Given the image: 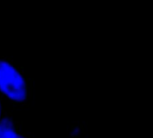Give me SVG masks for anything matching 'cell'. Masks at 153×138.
<instances>
[{
    "mask_svg": "<svg viewBox=\"0 0 153 138\" xmlns=\"http://www.w3.org/2000/svg\"><path fill=\"white\" fill-rule=\"evenodd\" d=\"M31 96L32 80L11 58L0 57V98L13 105L28 106Z\"/></svg>",
    "mask_w": 153,
    "mask_h": 138,
    "instance_id": "cell-1",
    "label": "cell"
},
{
    "mask_svg": "<svg viewBox=\"0 0 153 138\" xmlns=\"http://www.w3.org/2000/svg\"><path fill=\"white\" fill-rule=\"evenodd\" d=\"M0 138H33L27 134L22 121L15 119L13 113L3 110L0 119Z\"/></svg>",
    "mask_w": 153,
    "mask_h": 138,
    "instance_id": "cell-2",
    "label": "cell"
},
{
    "mask_svg": "<svg viewBox=\"0 0 153 138\" xmlns=\"http://www.w3.org/2000/svg\"><path fill=\"white\" fill-rule=\"evenodd\" d=\"M2 103H3V100L0 98V119H1V115H2V111H3V106H2Z\"/></svg>",
    "mask_w": 153,
    "mask_h": 138,
    "instance_id": "cell-3",
    "label": "cell"
}]
</instances>
